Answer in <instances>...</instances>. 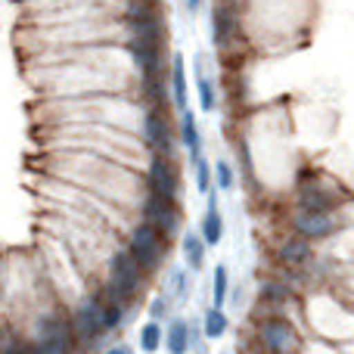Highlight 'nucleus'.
<instances>
[{"label": "nucleus", "mask_w": 354, "mask_h": 354, "mask_svg": "<svg viewBox=\"0 0 354 354\" xmlns=\"http://www.w3.org/2000/svg\"><path fill=\"white\" fill-rule=\"evenodd\" d=\"M292 227L299 236L305 239H320V236H330L333 230H336V224H333V218L326 212H311V208H299V212L292 214Z\"/></svg>", "instance_id": "obj_8"}, {"label": "nucleus", "mask_w": 354, "mask_h": 354, "mask_svg": "<svg viewBox=\"0 0 354 354\" xmlns=\"http://www.w3.org/2000/svg\"><path fill=\"white\" fill-rule=\"evenodd\" d=\"M205 196H208V208H205V218H202V243H205V245H218L221 236H224V221H221L214 189H208Z\"/></svg>", "instance_id": "obj_10"}, {"label": "nucleus", "mask_w": 354, "mask_h": 354, "mask_svg": "<svg viewBox=\"0 0 354 354\" xmlns=\"http://www.w3.org/2000/svg\"><path fill=\"white\" fill-rule=\"evenodd\" d=\"M214 177H218V187L221 189H233V168H230V162H218V165H214Z\"/></svg>", "instance_id": "obj_25"}, {"label": "nucleus", "mask_w": 354, "mask_h": 354, "mask_svg": "<svg viewBox=\"0 0 354 354\" xmlns=\"http://www.w3.org/2000/svg\"><path fill=\"white\" fill-rule=\"evenodd\" d=\"M299 205L301 208H311V212H330L333 199L317 187H301L299 189Z\"/></svg>", "instance_id": "obj_17"}, {"label": "nucleus", "mask_w": 354, "mask_h": 354, "mask_svg": "<svg viewBox=\"0 0 354 354\" xmlns=\"http://www.w3.org/2000/svg\"><path fill=\"white\" fill-rule=\"evenodd\" d=\"M227 268H214V280H212V299H214V305H224V299H227Z\"/></svg>", "instance_id": "obj_22"}, {"label": "nucleus", "mask_w": 354, "mask_h": 354, "mask_svg": "<svg viewBox=\"0 0 354 354\" xmlns=\"http://www.w3.org/2000/svg\"><path fill=\"white\" fill-rule=\"evenodd\" d=\"M183 3H187V10H189V12H199L202 0H183Z\"/></svg>", "instance_id": "obj_29"}, {"label": "nucleus", "mask_w": 354, "mask_h": 354, "mask_svg": "<svg viewBox=\"0 0 354 354\" xmlns=\"http://www.w3.org/2000/svg\"><path fill=\"white\" fill-rule=\"evenodd\" d=\"M162 336H165V330L159 326V320L147 324L140 330V348L147 351V354H156V351H159V345H162Z\"/></svg>", "instance_id": "obj_20"}, {"label": "nucleus", "mask_w": 354, "mask_h": 354, "mask_svg": "<svg viewBox=\"0 0 354 354\" xmlns=\"http://www.w3.org/2000/svg\"><path fill=\"white\" fill-rule=\"evenodd\" d=\"M100 305H103V299L93 295V299L81 301L75 308V314L68 317V326H72V336L78 345H93L97 336L103 333V326H100Z\"/></svg>", "instance_id": "obj_4"}, {"label": "nucleus", "mask_w": 354, "mask_h": 354, "mask_svg": "<svg viewBox=\"0 0 354 354\" xmlns=\"http://www.w3.org/2000/svg\"><path fill=\"white\" fill-rule=\"evenodd\" d=\"M128 50H131V59H134V66L140 68L143 81L159 78V68H162V44L128 41Z\"/></svg>", "instance_id": "obj_9"}, {"label": "nucleus", "mask_w": 354, "mask_h": 354, "mask_svg": "<svg viewBox=\"0 0 354 354\" xmlns=\"http://www.w3.org/2000/svg\"><path fill=\"white\" fill-rule=\"evenodd\" d=\"M280 258L289 261V264H305L308 258H311V239H305V236L295 233L292 239H286V243L280 245Z\"/></svg>", "instance_id": "obj_15"}, {"label": "nucleus", "mask_w": 354, "mask_h": 354, "mask_svg": "<svg viewBox=\"0 0 354 354\" xmlns=\"http://www.w3.org/2000/svg\"><path fill=\"white\" fill-rule=\"evenodd\" d=\"M261 295L268 301H286L289 299V289L283 286V283H268V286L261 289Z\"/></svg>", "instance_id": "obj_26"}, {"label": "nucleus", "mask_w": 354, "mask_h": 354, "mask_svg": "<svg viewBox=\"0 0 354 354\" xmlns=\"http://www.w3.org/2000/svg\"><path fill=\"white\" fill-rule=\"evenodd\" d=\"M193 165H196V183H199V193H208L212 189V171H208V162L202 159H193Z\"/></svg>", "instance_id": "obj_24"}, {"label": "nucleus", "mask_w": 354, "mask_h": 354, "mask_svg": "<svg viewBox=\"0 0 354 354\" xmlns=\"http://www.w3.org/2000/svg\"><path fill=\"white\" fill-rule=\"evenodd\" d=\"M180 140H183V147H187L189 159H199L202 137H199V128H196V115L189 109H180Z\"/></svg>", "instance_id": "obj_11"}, {"label": "nucleus", "mask_w": 354, "mask_h": 354, "mask_svg": "<svg viewBox=\"0 0 354 354\" xmlns=\"http://www.w3.org/2000/svg\"><path fill=\"white\" fill-rule=\"evenodd\" d=\"M106 354H131V351H128V348H109Z\"/></svg>", "instance_id": "obj_30"}, {"label": "nucleus", "mask_w": 354, "mask_h": 354, "mask_svg": "<svg viewBox=\"0 0 354 354\" xmlns=\"http://www.w3.org/2000/svg\"><path fill=\"white\" fill-rule=\"evenodd\" d=\"M143 134H147V143L153 147V153L159 156H174V128L168 122L165 109L153 106L143 118Z\"/></svg>", "instance_id": "obj_5"}, {"label": "nucleus", "mask_w": 354, "mask_h": 354, "mask_svg": "<svg viewBox=\"0 0 354 354\" xmlns=\"http://www.w3.org/2000/svg\"><path fill=\"white\" fill-rule=\"evenodd\" d=\"M261 345L268 348V354H292L299 339H295V330L283 317H268L261 324Z\"/></svg>", "instance_id": "obj_6"}, {"label": "nucleus", "mask_w": 354, "mask_h": 354, "mask_svg": "<svg viewBox=\"0 0 354 354\" xmlns=\"http://www.w3.org/2000/svg\"><path fill=\"white\" fill-rule=\"evenodd\" d=\"M165 308H168V301H165V299H156L153 305H149V317H153V320L165 317Z\"/></svg>", "instance_id": "obj_27"}, {"label": "nucleus", "mask_w": 354, "mask_h": 354, "mask_svg": "<svg viewBox=\"0 0 354 354\" xmlns=\"http://www.w3.org/2000/svg\"><path fill=\"white\" fill-rule=\"evenodd\" d=\"M140 280H143V270L137 268V261L128 255V249L118 252L112 258V280H109V289H112V299L115 301H131L140 289Z\"/></svg>", "instance_id": "obj_2"}, {"label": "nucleus", "mask_w": 354, "mask_h": 354, "mask_svg": "<svg viewBox=\"0 0 354 354\" xmlns=\"http://www.w3.org/2000/svg\"><path fill=\"white\" fill-rule=\"evenodd\" d=\"M122 320H124L122 301L109 299V301H103V305H100V326H103V333L106 330H118V326H122Z\"/></svg>", "instance_id": "obj_19"}, {"label": "nucleus", "mask_w": 354, "mask_h": 354, "mask_svg": "<svg viewBox=\"0 0 354 354\" xmlns=\"http://www.w3.org/2000/svg\"><path fill=\"white\" fill-rule=\"evenodd\" d=\"M212 28H214V44H218V47H227V44H230V37H233V28H236L233 12L227 10V6H214Z\"/></svg>", "instance_id": "obj_13"}, {"label": "nucleus", "mask_w": 354, "mask_h": 354, "mask_svg": "<svg viewBox=\"0 0 354 354\" xmlns=\"http://www.w3.org/2000/svg\"><path fill=\"white\" fill-rule=\"evenodd\" d=\"M214 103H218V100H214V84L199 72V106H202V112H212Z\"/></svg>", "instance_id": "obj_23"}, {"label": "nucleus", "mask_w": 354, "mask_h": 354, "mask_svg": "<svg viewBox=\"0 0 354 354\" xmlns=\"http://www.w3.org/2000/svg\"><path fill=\"white\" fill-rule=\"evenodd\" d=\"M180 249H183V261H187V268L199 270L202 261H205V243H202L199 233H183Z\"/></svg>", "instance_id": "obj_14"}, {"label": "nucleus", "mask_w": 354, "mask_h": 354, "mask_svg": "<svg viewBox=\"0 0 354 354\" xmlns=\"http://www.w3.org/2000/svg\"><path fill=\"white\" fill-rule=\"evenodd\" d=\"M0 354H31V345H22V342H10Z\"/></svg>", "instance_id": "obj_28"}, {"label": "nucleus", "mask_w": 354, "mask_h": 354, "mask_svg": "<svg viewBox=\"0 0 354 354\" xmlns=\"http://www.w3.org/2000/svg\"><path fill=\"white\" fill-rule=\"evenodd\" d=\"M162 342H165V348L171 354H187L189 351V326L183 324V320H171V326H168V333L162 336Z\"/></svg>", "instance_id": "obj_16"}, {"label": "nucleus", "mask_w": 354, "mask_h": 354, "mask_svg": "<svg viewBox=\"0 0 354 354\" xmlns=\"http://www.w3.org/2000/svg\"><path fill=\"white\" fill-rule=\"evenodd\" d=\"M171 97L177 109H187V66H183V56H171Z\"/></svg>", "instance_id": "obj_12"}, {"label": "nucleus", "mask_w": 354, "mask_h": 354, "mask_svg": "<svg viewBox=\"0 0 354 354\" xmlns=\"http://www.w3.org/2000/svg\"><path fill=\"white\" fill-rule=\"evenodd\" d=\"M143 221L159 227L162 236H174L177 227H180V208H177L174 196H162L149 189L147 202H143Z\"/></svg>", "instance_id": "obj_3"}, {"label": "nucleus", "mask_w": 354, "mask_h": 354, "mask_svg": "<svg viewBox=\"0 0 354 354\" xmlns=\"http://www.w3.org/2000/svg\"><path fill=\"white\" fill-rule=\"evenodd\" d=\"M147 16H156V6L149 0H128L124 3V22L131 19H147Z\"/></svg>", "instance_id": "obj_21"}, {"label": "nucleus", "mask_w": 354, "mask_h": 354, "mask_svg": "<svg viewBox=\"0 0 354 354\" xmlns=\"http://www.w3.org/2000/svg\"><path fill=\"white\" fill-rule=\"evenodd\" d=\"M202 333H205V339H221L227 333V317L218 305L205 311V317H202Z\"/></svg>", "instance_id": "obj_18"}, {"label": "nucleus", "mask_w": 354, "mask_h": 354, "mask_svg": "<svg viewBox=\"0 0 354 354\" xmlns=\"http://www.w3.org/2000/svg\"><path fill=\"white\" fill-rule=\"evenodd\" d=\"M162 252H165V236H162L159 227H153L149 221L137 224L134 233H131V239H128V255L137 261V268L153 270L156 264H159Z\"/></svg>", "instance_id": "obj_1"}, {"label": "nucleus", "mask_w": 354, "mask_h": 354, "mask_svg": "<svg viewBox=\"0 0 354 354\" xmlns=\"http://www.w3.org/2000/svg\"><path fill=\"white\" fill-rule=\"evenodd\" d=\"M149 189L162 196H177V183H180V174H177V165L171 156H159L153 153L149 159V171H147Z\"/></svg>", "instance_id": "obj_7"}]
</instances>
